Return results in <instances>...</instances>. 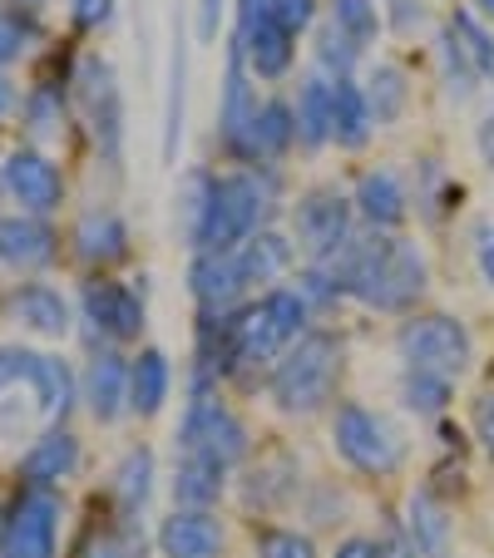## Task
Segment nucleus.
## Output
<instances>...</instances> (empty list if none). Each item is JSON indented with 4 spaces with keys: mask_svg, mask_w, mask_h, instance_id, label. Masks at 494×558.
<instances>
[{
    "mask_svg": "<svg viewBox=\"0 0 494 558\" xmlns=\"http://www.w3.org/2000/svg\"><path fill=\"white\" fill-rule=\"evenodd\" d=\"M158 554L164 558H222L228 554V534L213 509H173L158 524Z\"/></svg>",
    "mask_w": 494,
    "mask_h": 558,
    "instance_id": "ddd939ff",
    "label": "nucleus"
},
{
    "mask_svg": "<svg viewBox=\"0 0 494 558\" xmlns=\"http://www.w3.org/2000/svg\"><path fill=\"white\" fill-rule=\"evenodd\" d=\"M189 292L203 312H232V306H242L248 282H242L238 263H232V247L228 253H193Z\"/></svg>",
    "mask_w": 494,
    "mask_h": 558,
    "instance_id": "4468645a",
    "label": "nucleus"
},
{
    "mask_svg": "<svg viewBox=\"0 0 494 558\" xmlns=\"http://www.w3.org/2000/svg\"><path fill=\"white\" fill-rule=\"evenodd\" d=\"M31 390H35V401H40V415L60 421V415L70 411V401H74V376H70V366H64V361H55V356H35Z\"/></svg>",
    "mask_w": 494,
    "mask_h": 558,
    "instance_id": "7c9ffc66",
    "label": "nucleus"
},
{
    "mask_svg": "<svg viewBox=\"0 0 494 558\" xmlns=\"http://www.w3.org/2000/svg\"><path fill=\"white\" fill-rule=\"evenodd\" d=\"M297 495H302V474H297V460L287 450L257 460L248 470V480H242V499L257 509H287Z\"/></svg>",
    "mask_w": 494,
    "mask_h": 558,
    "instance_id": "aec40b11",
    "label": "nucleus"
},
{
    "mask_svg": "<svg viewBox=\"0 0 494 558\" xmlns=\"http://www.w3.org/2000/svg\"><path fill=\"white\" fill-rule=\"evenodd\" d=\"M332 558H381V538H366V534H351L337 544Z\"/></svg>",
    "mask_w": 494,
    "mask_h": 558,
    "instance_id": "3c124183",
    "label": "nucleus"
},
{
    "mask_svg": "<svg viewBox=\"0 0 494 558\" xmlns=\"http://www.w3.org/2000/svg\"><path fill=\"white\" fill-rule=\"evenodd\" d=\"M332 105H337V80H326V74H312L302 80L297 89V144L302 148H322L332 144Z\"/></svg>",
    "mask_w": 494,
    "mask_h": 558,
    "instance_id": "b1692460",
    "label": "nucleus"
},
{
    "mask_svg": "<svg viewBox=\"0 0 494 558\" xmlns=\"http://www.w3.org/2000/svg\"><path fill=\"white\" fill-rule=\"evenodd\" d=\"M361 89H366V105H371V124H400V114L410 105V80L400 64H390V60L376 64Z\"/></svg>",
    "mask_w": 494,
    "mask_h": 558,
    "instance_id": "c756f323",
    "label": "nucleus"
},
{
    "mask_svg": "<svg viewBox=\"0 0 494 558\" xmlns=\"http://www.w3.org/2000/svg\"><path fill=\"white\" fill-rule=\"evenodd\" d=\"M341 386V337L322 327H306L282 356L267 371V396L282 415H322L326 405L337 401Z\"/></svg>",
    "mask_w": 494,
    "mask_h": 558,
    "instance_id": "7ed1b4c3",
    "label": "nucleus"
},
{
    "mask_svg": "<svg viewBox=\"0 0 494 558\" xmlns=\"http://www.w3.org/2000/svg\"><path fill=\"white\" fill-rule=\"evenodd\" d=\"M332 445H337L341 460L357 474H366V480H386V474H396L400 460H406L400 430L386 415L366 411L361 401H341L337 411H332Z\"/></svg>",
    "mask_w": 494,
    "mask_h": 558,
    "instance_id": "0eeeda50",
    "label": "nucleus"
},
{
    "mask_svg": "<svg viewBox=\"0 0 494 558\" xmlns=\"http://www.w3.org/2000/svg\"><path fill=\"white\" fill-rule=\"evenodd\" d=\"M297 148V114L287 99H267L253 114V134H248V169H273Z\"/></svg>",
    "mask_w": 494,
    "mask_h": 558,
    "instance_id": "f3484780",
    "label": "nucleus"
},
{
    "mask_svg": "<svg viewBox=\"0 0 494 558\" xmlns=\"http://www.w3.org/2000/svg\"><path fill=\"white\" fill-rule=\"evenodd\" d=\"M183 80H189V54H183V35H173V70H169V114H164V158H173L183 134Z\"/></svg>",
    "mask_w": 494,
    "mask_h": 558,
    "instance_id": "e433bc0d",
    "label": "nucleus"
},
{
    "mask_svg": "<svg viewBox=\"0 0 494 558\" xmlns=\"http://www.w3.org/2000/svg\"><path fill=\"white\" fill-rule=\"evenodd\" d=\"M0 263L35 272V267L55 263V232L45 228L31 213H15V218H0Z\"/></svg>",
    "mask_w": 494,
    "mask_h": 558,
    "instance_id": "6ab92c4d",
    "label": "nucleus"
},
{
    "mask_svg": "<svg viewBox=\"0 0 494 558\" xmlns=\"http://www.w3.org/2000/svg\"><path fill=\"white\" fill-rule=\"evenodd\" d=\"M445 193H450V179H445V169L435 163V158H425L421 163V189H415V203H421V213L425 218H441V208H445Z\"/></svg>",
    "mask_w": 494,
    "mask_h": 558,
    "instance_id": "a19ab883",
    "label": "nucleus"
},
{
    "mask_svg": "<svg viewBox=\"0 0 494 558\" xmlns=\"http://www.w3.org/2000/svg\"><path fill=\"white\" fill-rule=\"evenodd\" d=\"M228 489V470L213 460H179L173 464V505L179 509H213Z\"/></svg>",
    "mask_w": 494,
    "mask_h": 558,
    "instance_id": "cd10ccee",
    "label": "nucleus"
},
{
    "mask_svg": "<svg viewBox=\"0 0 494 558\" xmlns=\"http://www.w3.org/2000/svg\"><path fill=\"white\" fill-rule=\"evenodd\" d=\"M474 5H480V15H484V21H494V0H474Z\"/></svg>",
    "mask_w": 494,
    "mask_h": 558,
    "instance_id": "4d7b16f0",
    "label": "nucleus"
},
{
    "mask_svg": "<svg viewBox=\"0 0 494 558\" xmlns=\"http://www.w3.org/2000/svg\"><path fill=\"white\" fill-rule=\"evenodd\" d=\"M396 351L410 371L460 380L474 366V337L450 312H410L396 327Z\"/></svg>",
    "mask_w": 494,
    "mask_h": 558,
    "instance_id": "423d86ee",
    "label": "nucleus"
},
{
    "mask_svg": "<svg viewBox=\"0 0 494 558\" xmlns=\"http://www.w3.org/2000/svg\"><path fill=\"white\" fill-rule=\"evenodd\" d=\"M173 454L179 460H213L222 470H232V464H242L253 454V435L238 421V411L218 396V386L193 390L189 411L179 421V435H173Z\"/></svg>",
    "mask_w": 494,
    "mask_h": 558,
    "instance_id": "39448f33",
    "label": "nucleus"
},
{
    "mask_svg": "<svg viewBox=\"0 0 494 558\" xmlns=\"http://www.w3.org/2000/svg\"><path fill=\"white\" fill-rule=\"evenodd\" d=\"M441 64H445V89H450V95L465 105V99L474 95V80H480V74L470 70V60H465V50L455 45L450 31H445V40H441Z\"/></svg>",
    "mask_w": 494,
    "mask_h": 558,
    "instance_id": "4c0bfd02",
    "label": "nucleus"
},
{
    "mask_svg": "<svg viewBox=\"0 0 494 558\" xmlns=\"http://www.w3.org/2000/svg\"><path fill=\"white\" fill-rule=\"evenodd\" d=\"M357 60H361V50L337 25H322V31H316V74H326V80H351Z\"/></svg>",
    "mask_w": 494,
    "mask_h": 558,
    "instance_id": "c9c22d12",
    "label": "nucleus"
},
{
    "mask_svg": "<svg viewBox=\"0 0 494 558\" xmlns=\"http://www.w3.org/2000/svg\"><path fill=\"white\" fill-rule=\"evenodd\" d=\"M115 489L124 499V509H144L148 489H154V454L148 450H129L115 470Z\"/></svg>",
    "mask_w": 494,
    "mask_h": 558,
    "instance_id": "f704fd0d",
    "label": "nucleus"
},
{
    "mask_svg": "<svg viewBox=\"0 0 494 558\" xmlns=\"http://www.w3.org/2000/svg\"><path fill=\"white\" fill-rule=\"evenodd\" d=\"M257 558H316V544L297 529H263L257 534Z\"/></svg>",
    "mask_w": 494,
    "mask_h": 558,
    "instance_id": "ea45409f",
    "label": "nucleus"
},
{
    "mask_svg": "<svg viewBox=\"0 0 494 558\" xmlns=\"http://www.w3.org/2000/svg\"><path fill=\"white\" fill-rule=\"evenodd\" d=\"M74 464H80V440H74L70 430H50V435H40V440L25 450L21 474H25V485L50 489L55 480H70Z\"/></svg>",
    "mask_w": 494,
    "mask_h": 558,
    "instance_id": "a878e982",
    "label": "nucleus"
},
{
    "mask_svg": "<svg viewBox=\"0 0 494 558\" xmlns=\"http://www.w3.org/2000/svg\"><path fill=\"white\" fill-rule=\"evenodd\" d=\"M332 282L341 287V296L361 306H376V312H410V306L425 296L431 282V267H425L421 247L396 238V232H357L341 257L326 263Z\"/></svg>",
    "mask_w": 494,
    "mask_h": 558,
    "instance_id": "f03ea898",
    "label": "nucleus"
},
{
    "mask_svg": "<svg viewBox=\"0 0 494 558\" xmlns=\"http://www.w3.org/2000/svg\"><path fill=\"white\" fill-rule=\"evenodd\" d=\"M445 31H450V35H455V45L465 50L470 70L480 74V80H494V31H490V25L474 21L470 11H455Z\"/></svg>",
    "mask_w": 494,
    "mask_h": 558,
    "instance_id": "2f4dec72",
    "label": "nucleus"
},
{
    "mask_svg": "<svg viewBox=\"0 0 494 558\" xmlns=\"http://www.w3.org/2000/svg\"><path fill=\"white\" fill-rule=\"evenodd\" d=\"M357 238V208L337 189H306L292 208V243L306 253L312 267L341 257V247Z\"/></svg>",
    "mask_w": 494,
    "mask_h": 558,
    "instance_id": "6e6552de",
    "label": "nucleus"
},
{
    "mask_svg": "<svg viewBox=\"0 0 494 558\" xmlns=\"http://www.w3.org/2000/svg\"><path fill=\"white\" fill-rule=\"evenodd\" d=\"M218 21H222V0H198V40L203 45L218 40Z\"/></svg>",
    "mask_w": 494,
    "mask_h": 558,
    "instance_id": "8fccbe9b",
    "label": "nucleus"
},
{
    "mask_svg": "<svg viewBox=\"0 0 494 558\" xmlns=\"http://www.w3.org/2000/svg\"><path fill=\"white\" fill-rule=\"evenodd\" d=\"M332 25H337L357 50H366L381 35V5L376 0H332Z\"/></svg>",
    "mask_w": 494,
    "mask_h": 558,
    "instance_id": "72a5a7b5",
    "label": "nucleus"
},
{
    "mask_svg": "<svg viewBox=\"0 0 494 558\" xmlns=\"http://www.w3.org/2000/svg\"><path fill=\"white\" fill-rule=\"evenodd\" d=\"M55 524H60V499L40 485H25L0 534V558H55Z\"/></svg>",
    "mask_w": 494,
    "mask_h": 558,
    "instance_id": "1a4fd4ad",
    "label": "nucleus"
},
{
    "mask_svg": "<svg viewBox=\"0 0 494 558\" xmlns=\"http://www.w3.org/2000/svg\"><path fill=\"white\" fill-rule=\"evenodd\" d=\"M169 386H173V366L158 347L138 351V356L129 361V411L158 415L164 401H169Z\"/></svg>",
    "mask_w": 494,
    "mask_h": 558,
    "instance_id": "bb28decb",
    "label": "nucleus"
},
{
    "mask_svg": "<svg viewBox=\"0 0 494 558\" xmlns=\"http://www.w3.org/2000/svg\"><path fill=\"white\" fill-rule=\"evenodd\" d=\"M5 189H11V198L21 203V213H31V218L55 213L64 198L60 169H55L45 154H35V148H15V154L5 158Z\"/></svg>",
    "mask_w": 494,
    "mask_h": 558,
    "instance_id": "9b49d317",
    "label": "nucleus"
},
{
    "mask_svg": "<svg viewBox=\"0 0 494 558\" xmlns=\"http://www.w3.org/2000/svg\"><path fill=\"white\" fill-rule=\"evenodd\" d=\"M85 558H144V538L134 529H109L99 534V544H89Z\"/></svg>",
    "mask_w": 494,
    "mask_h": 558,
    "instance_id": "79ce46f5",
    "label": "nucleus"
},
{
    "mask_svg": "<svg viewBox=\"0 0 494 558\" xmlns=\"http://www.w3.org/2000/svg\"><path fill=\"white\" fill-rule=\"evenodd\" d=\"M371 105H366V89L357 80H337V105H332V138L341 148H361L371 138Z\"/></svg>",
    "mask_w": 494,
    "mask_h": 558,
    "instance_id": "c85d7f7f",
    "label": "nucleus"
},
{
    "mask_svg": "<svg viewBox=\"0 0 494 558\" xmlns=\"http://www.w3.org/2000/svg\"><path fill=\"white\" fill-rule=\"evenodd\" d=\"M80 302H85V322L99 331V337L134 341L138 331H144V302H138L134 287L99 277V282L85 287V296H80Z\"/></svg>",
    "mask_w": 494,
    "mask_h": 558,
    "instance_id": "f8f14e48",
    "label": "nucleus"
},
{
    "mask_svg": "<svg viewBox=\"0 0 494 558\" xmlns=\"http://www.w3.org/2000/svg\"><path fill=\"white\" fill-rule=\"evenodd\" d=\"M80 95H85V109L95 119V134L99 148L109 158H119V138H124V109H119V85H115V70L105 60H89L80 70Z\"/></svg>",
    "mask_w": 494,
    "mask_h": 558,
    "instance_id": "2eb2a0df",
    "label": "nucleus"
},
{
    "mask_svg": "<svg viewBox=\"0 0 494 558\" xmlns=\"http://www.w3.org/2000/svg\"><path fill=\"white\" fill-rule=\"evenodd\" d=\"M474 148H480L484 169H494V105H490V114L480 119V129H474Z\"/></svg>",
    "mask_w": 494,
    "mask_h": 558,
    "instance_id": "603ef678",
    "label": "nucleus"
},
{
    "mask_svg": "<svg viewBox=\"0 0 494 558\" xmlns=\"http://www.w3.org/2000/svg\"><path fill=\"white\" fill-rule=\"evenodd\" d=\"M381 558H421V554H415V548H410L406 529H390V534L381 538Z\"/></svg>",
    "mask_w": 494,
    "mask_h": 558,
    "instance_id": "864d4df0",
    "label": "nucleus"
},
{
    "mask_svg": "<svg viewBox=\"0 0 494 558\" xmlns=\"http://www.w3.org/2000/svg\"><path fill=\"white\" fill-rule=\"evenodd\" d=\"M292 257H297V243H292V238H282L277 228H263V232H253L248 243L232 247V263H238L248 292H253V287L277 282V277L292 267Z\"/></svg>",
    "mask_w": 494,
    "mask_h": 558,
    "instance_id": "a211bd4d",
    "label": "nucleus"
},
{
    "mask_svg": "<svg viewBox=\"0 0 494 558\" xmlns=\"http://www.w3.org/2000/svg\"><path fill=\"white\" fill-rule=\"evenodd\" d=\"M253 74L238 45H228V74H222V109H218V144L228 148L238 163H248V134H253Z\"/></svg>",
    "mask_w": 494,
    "mask_h": 558,
    "instance_id": "9d476101",
    "label": "nucleus"
},
{
    "mask_svg": "<svg viewBox=\"0 0 494 558\" xmlns=\"http://www.w3.org/2000/svg\"><path fill=\"white\" fill-rule=\"evenodd\" d=\"M5 306H11V316L21 327H31L35 337H64V331H70V306H64V296L45 282L15 287Z\"/></svg>",
    "mask_w": 494,
    "mask_h": 558,
    "instance_id": "5701e85b",
    "label": "nucleus"
},
{
    "mask_svg": "<svg viewBox=\"0 0 494 558\" xmlns=\"http://www.w3.org/2000/svg\"><path fill=\"white\" fill-rule=\"evenodd\" d=\"M21 50H25V31H21V21L0 15V64H11Z\"/></svg>",
    "mask_w": 494,
    "mask_h": 558,
    "instance_id": "49530a36",
    "label": "nucleus"
},
{
    "mask_svg": "<svg viewBox=\"0 0 494 558\" xmlns=\"http://www.w3.org/2000/svg\"><path fill=\"white\" fill-rule=\"evenodd\" d=\"M109 11H115V0H74V21L85 25V31L105 25V21H109Z\"/></svg>",
    "mask_w": 494,
    "mask_h": 558,
    "instance_id": "09e8293b",
    "label": "nucleus"
},
{
    "mask_svg": "<svg viewBox=\"0 0 494 558\" xmlns=\"http://www.w3.org/2000/svg\"><path fill=\"white\" fill-rule=\"evenodd\" d=\"M297 296L306 302V312H332V306L341 302V287L332 282V272L326 267H306V272H297Z\"/></svg>",
    "mask_w": 494,
    "mask_h": 558,
    "instance_id": "58836bf2",
    "label": "nucleus"
},
{
    "mask_svg": "<svg viewBox=\"0 0 494 558\" xmlns=\"http://www.w3.org/2000/svg\"><path fill=\"white\" fill-rule=\"evenodd\" d=\"M74 253L85 257L89 267H109L119 263V257L129 253V228L119 213L109 208H95L80 218V228H74Z\"/></svg>",
    "mask_w": 494,
    "mask_h": 558,
    "instance_id": "393cba45",
    "label": "nucleus"
},
{
    "mask_svg": "<svg viewBox=\"0 0 494 558\" xmlns=\"http://www.w3.org/2000/svg\"><path fill=\"white\" fill-rule=\"evenodd\" d=\"M312 312L297 287H267L263 296L232 306V341H238V376L273 371V361L306 331Z\"/></svg>",
    "mask_w": 494,
    "mask_h": 558,
    "instance_id": "20e7f679",
    "label": "nucleus"
},
{
    "mask_svg": "<svg viewBox=\"0 0 494 558\" xmlns=\"http://www.w3.org/2000/svg\"><path fill=\"white\" fill-rule=\"evenodd\" d=\"M85 401L95 411V421H119L129 411V361L115 356V351H99L89 361V376H85Z\"/></svg>",
    "mask_w": 494,
    "mask_h": 558,
    "instance_id": "4be33fe9",
    "label": "nucleus"
},
{
    "mask_svg": "<svg viewBox=\"0 0 494 558\" xmlns=\"http://www.w3.org/2000/svg\"><path fill=\"white\" fill-rule=\"evenodd\" d=\"M390 21H396V31H410V25L421 21V5L415 0H390Z\"/></svg>",
    "mask_w": 494,
    "mask_h": 558,
    "instance_id": "5fc2aeb1",
    "label": "nucleus"
},
{
    "mask_svg": "<svg viewBox=\"0 0 494 558\" xmlns=\"http://www.w3.org/2000/svg\"><path fill=\"white\" fill-rule=\"evenodd\" d=\"M21 5H31V11H35V5H45V0H21Z\"/></svg>",
    "mask_w": 494,
    "mask_h": 558,
    "instance_id": "13d9d810",
    "label": "nucleus"
},
{
    "mask_svg": "<svg viewBox=\"0 0 494 558\" xmlns=\"http://www.w3.org/2000/svg\"><path fill=\"white\" fill-rule=\"evenodd\" d=\"M277 213V173L238 169V173H189L183 193V232L193 253H228L263 232Z\"/></svg>",
    "mask_w": 494,
    "mask_h": 558,
    "instance_id": "f257e3e1",
    "label": "nucleus"
},
{
    "mask_svg": "<svg viewBox=\"0 0 494 558\" xmlns=\"http://www.w3.org/2000/svg\"><path fill=\"white\" fill-rule=\"evenodd\" d=\"M351 208L361 213V222H366V228L396 232L400 222L410 218V193H406V183H400L390 169H366L357 179V198H351Z\"/></svg>",
    "mask_w": 494,
    "mask_h": 558,
    "instance_id": "dca6fc26",
    "label": "nucleus"
},
{
    "mask_svg": "<svg viewBox=\"0 0 494 558\" xmlns=\"http://www.w3.org/2000/svg\"><path fill=\"white\" fill-rule=\"evenodd\" d=\"M450 386L455 380L445 376H431V371H400V405L415 415H445V405H450Z\"/></svg>",
    "mask_w": 494,
    "mask_h": 558,
    "instance_id": "473e14b6",
    "label": "nucleus"
},
{
    "mask_svg": "<svg viewBox=\"0 0 494 558\" xmlns=\"http://www.w3.org/2000/svg\"><path fill=\"white\" fill-rule=\"evenodd\" d=\"M406 538L421 558H450V509L431 495V489H415L406 499Z\"/></svg>",
    "mask_w": 494,
    "mask_h": 558,
    "instance_id": "412c9836",
    "label": "nucleus"
},
{
    "mask_svg": "<svg viewBox=\"0 0 494 558\" xmlns=\"http://www.w3.org/2000/svg\"><path fill=\"white\" fill-rule=\"evenodd\" d=\"M470 421H474V440H480L484 454L494 460V390H484L480 401H474V415H470Z\"/></svg>",
    "mask_w": 494,
    "mask_h": 558,
    "instance_id": "a18cd8bd",
    "label": "nucleus"
},
{
    "mask_svg": "<svg viewBox=\"0 0 494 558\" xmlns=\"http://www.w3.org/2000/svg\"><path fill=\"white\" fill-rule=\"evenodd\" d=\"M11 105H15V89L11 80H0V114H11Z\"/></svg>",
    "mask_w": 494,
    "mask_h": 558,
    "instance_id": "6e6d98bb",
    "label": "nucleus"
},
{
    "mask_svg": "<svg viewBox=\"0 0 494 558\" xmlns=\"http://www.w3.org/2000/svg\"><path fill=\"white\" fill-rule=\"evenodd\" d=\"M273 15L287 25L292 35H302L316 21V0H273Z\"/></svg>",
    "mask_w": 494,
    "mask_h": 558,
    "instance_id": "c03bdc74",
    "label": "nucleus"
},
{
    "mask_svg": "<svg viewBox=\"0 0 494 558\" xmlns=\"http://www.w3.org/2000/svg\"><path fill=\"white\" fill-rule=\"evenodd\" d=\"M31 371H35V351L0 347V396H11L21 380H31Z\"/></svg>",
    "mask_w": 494,
    "mask_h": 558,
    "instance_id": "37998d69",
    "label": "nucleus"
},
{
    "mask_svg": "<svg viewBox=\"0 0 494 558\" xmlns=\"http://www.w3.org/2000/svg\"><path fill=\"white\" fill-rule=\"evenodd\" d=\"M474 267H480L484 287H494V222L480 228V243H474Z\"/></svg>",
    "mask_w": 494,
    "mask_h": 558,
    "instance_id": "de8ad7c7",
    "label": "nucleus"
}]
</instances>
